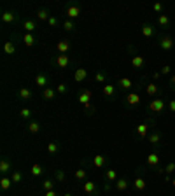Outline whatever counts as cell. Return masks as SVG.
<instances>
[{
	"instance_id": "obj_1",
	"label": "cell",
	"mask_w": 175,
	"mask_h": 196,
	"mask_svg": "<svg viewBox=\"0 0 175 196\" xmlns=\"http://www.w3.org/2000/svg\"><path fill=\"white\" fill-rule=\"evenodd\" d=\"M163 109H165V102L161 98H154L152 102L149 103V110L151 112H161Z\"/></svg>"
},
{
	"instance_id": "obj_2",
	"label": "cell",
	"mask_w": 175,
	"mask_h": 196,
	"mask_svg": "<svg viewBox=\"0 0 175 196\" xmlns=\"http://www.w3.org/2000/svg\"><path fill=\"white\" fill-rule=\"evenodd\" d=\"M159 46H161V49H165V51L172 49V47H173V40H172V37H163L161 42H159Z\"/></svg>"
},
{
	"instance_id": "obj_3",
	"label": "cell",
	"mask_w": 175,
	"mask_h": 196,
	"mask_svg": "<svg viewBox=\"0 0 175 196\" xmlns=\"http://www.w3.org/2000/svg\"><path fill=\"white\" fill-rule=\"evenodd\" d=\"M56 47H58V51H60V54H67V51L70 49V42L68 40H60L58 44H56Z\"/></svg>"
},
{
	"instance_id": "obj_4",
	"label": "cell",
	"mask_w": 175,
	"mask_h": 196,
	"mask_svg": "<svg viewBox=\"0 0 175 196\" xmlns=\"http://www.w3.org/2000/svg\"><path fill=\"white\" fill-rule=\"evenodd\" d=\"M89 98H91V91L89 89H84V91L79 93V102H81L82 105L89 103Z\"/></svg>"
},
{
	"instance_id": "obj_5",
	"label": "cell",
	"mask_w": 175,
	"mask_h": 196,
	"mask_svg": "<svg viewBox=\"0 0 175 196\" xmlns=\"http://www.w3.org/2000/svg\"><path fill=\"white\" fill-rule=\"evenodd\" d=\"M68 63H70V60H68V56H67V54H60L58 58H56V65H58V67H61V68H65Z\"/></svg>"
},
{
	"instance_id": "obj_6",
	"label": "cell",
	"mask_w": 175,
	"mask_h": 196,
	"mask_svg": "<svg viewBox=\"0 0 175 196\" xmlns=\"http://www.w3.org/2000/svg\"><path fill=\"white\" fill-rule=\"evenodd\" d=\"M79 14H81V9L77 5H70L68 9H67V16H68V18H77Z\"/></svg>"
},
{
	"instance_id": "obj_7",
	"label": "cell",
	"mask_w": 175,
	"mask_h": 196,
	"mask_svg": "<svg viewBox=\"0 0 175 196\" xmlns=\"http://www.w3.org/2000/svg\"><path fill=\"white\" fill-rule=\"evenodd\" d=\"M133 186H135L137 191H144V189H145V180H144L142 177H137V179L133 180Z\"/></svg>"
},
{
	"instance_id": "obj_8",
	"label": "cell",
	"mask_w": 175,
	"mask_h": 196,
	"mask_svg": "<svg viewBox=\"0 0 175 196\" xmlns=\"http://www.w3.org/2000/svg\"><path fill=\"white\" fill-rule=\"evenodd\" d=\"M86 75H88V72L84 68H77L75 70V75H74V79H75L77 82H81V81H84L86 79Z\"/></svg>"
},
{
	"instance_id": "obj_9",
	"label": "cell",
	"mask_w": 175,
	"mask_h": 196,
	"mask_svg": "<svg viewBox=\"0 0 175 196\" xmlns=\"http://www.w3.org/2000/svg\"><path fill=\"white\" fill-rule=\"evenodd\" d=\"M147 163H149L151 166H156V165L159 163V156H158V154H154V152H151L149 156H147Z\"/></svg>"
},
{
	"instance_id": "obj_10",
	"label": "cell",
	"mask_w": 175,
	"mask_h": 196,
	"mask_svg": "<svg viewBox=\"0 0 175 196\" xmlns=\"http://www.w3.org/2000/svg\"><path fill=\"white\" fill-rule=\"evenodd\" d=\"M131 65L135 67V68L144 67V56H133V58H131Z\"/></svg>"
},
{
	"instance_id": "obj_11",
	"label": "cell",
	"mask_w": 175,
	"mask_h": 196,
	"mask_svg": "<svg viewBox=\"0 0 175 196\" xmlns=\"http://www.w3.org/2000/svg\"><path fill=\"white\" fill-rule=\"evenodd\" d=\"M126 100H128V103L130 105H137L140 102V96L137 95V93H130V95L126 96Z\"/></svg>"
},
{
	"instance_id": "obj_12",
	"label": "cell",
	"mask_w": 175,
	"mask_h": 196,
	"mask_svg": "<svg viewBox=\"0 0 175 196\" xmlns=\"http://www.w3.org/2000/svg\"><path fill=\"white\" fill-rule=\"evenodd\" d=\"M93 165H95L96 168H102L105 165V158L102 156V154H96V156H95V159H93Z\"/></svg>"
},
{
	"instance_id": "obj_13",
	"label": "cell",
	"mask_w": 175,
	"mask_h": 196,
	"mask_svg": "<svg viewBox=\"0 0 175 196\" xmlns=\"http://www.w3.org/2000/svg\"><path fill=\"white\" fill-rule=\"evenodd\" d=\"M35 84L37 86H46L47 84V77L44 75V74H39V75L35 77Z\"/></svg>"
},
{
	"instance_id": "obj_14",
	"label": "cell",
	"mask_w": 175,
	"mask_h": 196,
	"mask_svg": "<svg viewBox=\"0 0 175 196\" xmlns=\"http://www.w3.org/2000/svg\"><path fill=\"white\" fill-rule=\"evenodd\" d=\"M147 130H149V126L147 124H138L137 126V135H138V137H145Z\"/></svg>"
},
{
	"instance_id": "obj_15",
	"label": "cell",
	"mask_w": 175,
	"mask_h": 196,
	"mask_svg": "<svg viewBox=\"0 0 175 196\" xmlns=\"http://www.w3.org/2000/svg\"><path fill=\"white\" fill-rule=\"evenodd\" d=\"M95 189H96L95 182H86V184H84V193H88V194L95 193Z\"/></svg>"
},
{
	"instance_id": "obj_16",
	"label": "cell",
	"mask_w": 175,
	"mask_h": 196,
	"mask_svg": "<svg viewBox=\"0 0 175 196\" xmlns=\"http://www.w3.org/2000/svg\"><path fill=\"white\" fill-rule=\"evenodd\" d=\"M54 96H56L54 89H51V88H46V89H44V98H46V100H53Z\"/></svg>"
},
{
	"instance_id": "obj_17",
	"label": "cell",
	"mask_w": 175,
	"mask_h": 196,
	"mask_svg": "<svg viewBox=\"0 0 175 196\" xmlns=\"http://www.w3.org/2000/svg\"><path fill=\"white\" fill-rule=\"evenodd\" d=\"M2 21H4V23H12V21H14V14L9 12V11L4 12V14H2Z\"/></svg>"
},
{
	"instance_id": "obj_18",
	"label": "cell",
	"mask_w": 175,
	"mask_h": 196,
	"mask_svg": "<svg viewBox=\"0 0 175 196\" xmlns=\"http://www.w3.org/2000/svg\"><path fill=\"white\" fill-rule=\"evenodd\" d=\"M103 95L105 96H112L114 95V86L112 84H105L103 86Z\"/></svg>"
},
{
	"instance_id": "obj_19",
	"label": "cell",
	"mask_w": 175,
	"mask_h": 196,
	"mask_svg": "<svg viewBox=\"0 0 175 196\" xmlns=\"http://www.w3.org/2000/svg\"><path fill=\"white\" fill-rule=\"evenodd\" d=\"M11 184H12V179L4 177V179L0 180V187H2V189H9V187H11Z\"/></svg>"
},
{
	"instance_id": "obj_20",
	"label": "cell",
	"mask_w": 175,
	"mask_h": 196,
	"mask_svg": "<svg viewBox=\"0 0 175 196\" xmlns=\"http://www.w3.org/2000/svg\"><path fill=\"white\" fill-rule=\"evenodd\" d=\"M23 42H25V46H33V35H30V33H25V37H23Z\"/></svg>"
},
{
	"instance_id": "obj_21",
	"label": "cell",
	"mask_w": 175,
	"mask_h": 196,
	"mask_svg": "<svg viewBox=\"0 0 175 196\" xmlns=\"http://www.w3.org/2000/svg\"><path fill=\"white\" fill-rule=\"evenodd\" d=\"M19 96L23 98V100H30L32 93H30V89H26V88H21V89H19Z\"/></svg>"
},
{
	"instance_id": "obj_22",
	"label": "cell",
	"mask_w": 175,
	"mask_h": 196,
	"mask_svg": "<svg viewBox=\"0 0 175 196\" xmlns=\"http://www.w3.org/2000/svg\"><path fill=\"white\" fill-rule=\"evenodd\" d=\"M145 91H147V95H151V96H152V95L158 93V86H156V84H147Z\"/></svg>"
},
{
	"instance_id": "obj_23",
	"label": "cell",
	"mask_w": 175,
	"mask_h": 196,
	"mask_svg": "<svg viewBox=\"0 0 175 196\" xmlns=\"http://www.w3.org/2000/svg\"><path fill=\"white\" fill-rule=\"evenodd\" d=\"M4 51H5L7 54H12L14 51H16V49H14V44L12 42H5V44H4Z\"/></svg>"
},
{
	"instance_id": "obj_24",
	"label": "cell",
	"mask_w": 175,
	"mask_h": 196,
	"mask_svg": "<svg viewBox=\"0 0 175 196\" xmlns=\"http://www.w3.org/2000/svg\"><path fill=\"white\" fill-rule=\"evenodd\" d=\"M9 170H11V163H9V161H0V172L5 173Z\"/></svg>"
},
{
	"instance_id": "obj_25",
	"label": "cell",
	"mask_w": 175,
	"mask_h": 196,
	"mask_svg": "<svg viewBox=\"0 0 175 196\" xmlns=\"http://www.w3.org/2000/svg\"><path fill=\"white\" fill-rule=\"evenodd\" d=\"M142 33L145 35V37H151V35L154 33V30L149 26V25H144V26H142Z\"/></svg>"
},
{
	"instance_id": "obj_26",
	"label": "cell",
	"mask_w": 175,
	"mask_h": 196,
	"mask_svg": "<svg viewBox=\"0 0 175 196\" xmlns=\"http://www.w3.org/2000/svg\"><path fill=\"white\" fill-rule=\"evenodd\" d=\"M119 84H121V88H126V89H128V88H131V81H130L128 77H123V79L119 81Z\"/></svg>"
},
{
	"instance_id": "obj_27",
	"label": "cell",
	"mask_w": 175,
	"mask_h": 196,
	"mask_svg": "<svg viewBox=\"0 0 175 196\" xmlns=\"http://www.w3.org/2000/svg\"><path fill=\"white\" fill-rule=\"evenodd\" d=\"M168 21H170V19H168V16H166V14H161L159 18H158V23H159L161 26H166V25H168Z\"/></svg>"
},
{
	"instance_id": "obj_28",
	"label": "cell",
	"mask_w": 175,
	"mask_h": 196,
	"mask_svg": "<svg viewBox=\"0 0 175 196\" xmlns=\"http://www.w3.org/2000/svg\"><path fill=\"white\" fill-rule=\"evenodd\" d=\"M30 172H32V175H35V177H37V175H40V173H42V166H40V165H33Z\"/></svg>"
},
{
	"instance_id": "obj_29",
	"label": "cell",
	"mask_w": 175,
	"mask_h": 196,
	"mask_svg": "<svg viewBox=\"0 0 175 196\" xmlns=\"http://www.w3.org/2000/svg\"><path fill=\"white\" fill-rule=\"evenodd\" d=\"M28 130H30L32 133H39L40 126H39V123H30V124H28Z\"/></svg>"
},
{
	"instance_id": "obj_30",
	"label": "cell",
	"mask_w": 175,
	"mask_h": 196,
	"mask_svg": "<svg viewBox=\"0 0 175 196\" xmlns=\"http://www.w3.org/2000/svg\"><path fill=\"white\" fill-rule=\"evenodd\" d=\"M159 133H151V137H149V142H151V144H158V142H159Z\"/></svg>"
},
{
	"instance_id": "obj_31",
	"label": "cell",
	"mask_w": 175,
	"mask_h": 196,
	"mask_svg": "<svg viewBox=\"0 0 175 196\" xmlns=\"http://www.w3.org/2000/svg\"><path fill=\"white\" fill-rule=\"evenodd\" d=\"M116 186H117L119 191H124V189L128 187V182H126L124 179H121V180H117V184H116Z\"/></svg>"
},
{
	"instance_id": "obj_32",
	"label": "cell",
	"mask_w": 175,
	"mask_h": 196,
	"mask_svg": "<svg viewBox=\"0 0 175 196\" xmlns=\"http://www.w3.org/2000/svg\"><path fill=\"white\" fill-rule=\"evenodd\" d=\"M25 30H26V32H33V30H35V23H33V21H25Z\"/></svg>"
},
{
	"instance_id": "obj_33",
	"label": "cell",
	"mask_w": 175,
	"mask_h": 196,
	"mask_svg": "<svg viewBox=\"0 0 175 196\" xmlns=\"http://www.w3.org/2000/svg\"><path fill=\"white\" fill-rule=\"evenodd\" d=\"M47 151L51 154H56V152H58V145H56L54 142H51V144H47Z\"/></svg>"
},
{
	"instance_id": "obj_34",
	"label": "cell",
	"mask_w": 175,
	"mask_h": 196,
	"mask_svg": "<svg viewBox=\"0 0 175 196\" xmlns=\"http://www.w3.org/2000/svg\"><path fill=\"white\" fill-rule=\"evenodd\" d=\"M75 177L79 179V180H82V179H86V172H84L82 168H79V170L75 172Z\"/></svg>"
},
{
	"instance_id": "obj_35",
	"label": "cell",
	"mask_w": 175,
	"mask_h": 196,
	"mask_svg": "<svg viewBox=\"0 0 175 196\" xmlns=\"http://www.w3.org/2000/svg\"><path fill=\"white\" fill-rule=\"evenodd\" d=\"M37 16H39V19H49V16H47V11H44V9H40V11L37 12Z\"/></svg>"
},
{
	"instance_id": "obj_36",
	"label": "cell",
	"mask_w": 175,
	"mask_h": 196,
	"mask_svg": "<svg viewBox=\"0 0 175 196\" xmlns=\"http://www.w3.org/2000/svg\"><path fill=\"white\" fill-rule=\"evenodd\" d=\"M53 184H54L53 180H44V189L46 191H53Z\"/></svg>"
},
{
	"instance_id": "obj_37",
	"label": "cell",
	"mask_w": 175,
	"mask_h": 196,
	"mask_svg": "<svg viewBox=\"0 0 175 196\" xmlns=\"http://www.w3.org/2000/svg\"><path fill=\"white\" fill-rule=\"evenodd\" d=\"M116 177H117V175H116L114 170H109V172H107V180H116Z\"/></svg>"
},
{
	"instance_id": "obj_38",
	"label": "cell",
	"mask_w": 175,
	"mask_h": 196,
	"mask_svg": "<svg viewBox=\"0 0 175 196\" xmlns=\"http://www.w3.org/2000/svg\"><path fill=\"white\" fill-rule=\"evenodd\" d=\"M30 114H32V112L28 110V109H21V112H19V116H21V117H25V119L30 117Z\"/></svg>"
},
{
	"instance_id": "obj_39",
	"label": "cell",
	"mask_w": 175,
	"mask_h": 196,
	"mask_svg": "<svg viewBox=\"0 0 175 196\" xmlns=\"http://www.w3.org/2000/svg\"><path fill=\"white\" fill-rule=\"evenodd\" d=\"M173 170H175V163H168L166 168H165V172H166V173H172Z\"/></svg>"
},
{
	"instance_id": "obj_40",
	"label": "cell",
	"mask_w": 175,
	"mask_h": 196,
	"mask_svg": "<svg viewBox=\"0 0 175 196\" xmlns=\"http://www.w3.org/2000/svg\"><path fill=\"white\" fill-rule=\"evenodd\" d=\"M21 180V173L19 172H14L12 173V182H19Z\"/></svg>"
},
{
	"instance_id": "obj_41",
	"label": "cell",
	"mask_w": 175,
	"mask_h": 196,
	"mask_svg": "<svg viewBox=\"0 0 175 196\" xmlns=\"http://www.w3.org/2000/svg\"><path fill=\"white\" fill-rule=\"evenodd\" d=\"M95 79H96L98 82H103V81H105V75L102 74V72H98L96 75H95Z\"/></svg>"
},
{
	"instance_id": "obj_42",
	"label": "cell",
	"mask_w": 175,
	"mask_h": 196,
	"mask_svg": "<svg viewBox=\"0 0 175 196\" xmlns=\"http://www.w3.org/2000/svg\"><path fill=\"white\" fill-rule=\"evenodd\" d=\"M63 26H65V30H74V23H72V21H65Z\"/></svg>"
},
{
	"instance_id": "obj_43",
	"label": "cell",
	"mask_w": 175,
	"mask_h": 196,
	"mask_svg": "<svg viewBox=\"0 0 175 196\" xmlns=\"http://www.w3.org/2000/svg\"><path fill=\"white\" fill-rule=\"evenodd\" d=\"M56 89H58V93H67V86H65V84H58Z\"/></svg>"
},
{
	"instance_id": "obj_44",
	"label": "cell",
	"mask_w": 175,
	"mask_h": 196,
	"mask_svg": "<svg viewBox=\"0 0 175 196\" xmlns=\"http://www.w3.org/2000/svg\"><path fill=\"white\" fill-rule=\"evenodd\" d=\"M152 9L156 11V12H161V11H163V5H161V4H154Z\"/></svg>"
},
{
	"instance_id": "obj_45",
	"label": "cell",
	"mask_w": 175,
	"mask_h": 196,
	"mask_svg": "<svg viewBox=\"0 0 175 196\" xmlns=\"http://www.w3.org/2000/svg\"><path fill=\"white\" fill-rule=\"evenodd\" d=\"M47 23H49V25H51V26H54V25H56V23H58V21H56V18H53V16H51V18H49V19H47Z\"/></svg>"
},
{
	"instance_id": "obj_46",
	"label": "cell",
	"mask_w": 175,
	"mask_h": 196,
	"mask_svg": "<svg viewBox=\"0 0 175 196\" xmlns=\"http://www.w3.org/2000/svg\"><path fill=\"white\" fill-rule=\"evenodd\" d=\"M161 74H170V67H168V65H165V67L161 68Z\"/></svg>"
},
{
	"instance_id": "obj_47",
	"label": "cell",
	"mask_w": 175,
	"mask_h": 196,
	"mask_svg": "<svg viewBox=\"0 0 175 196\" xmlns=\"http://www.w3.org/2000/svg\"><path fill=\"white\" fill-rule=\"evenodd\" d=\"M56 179H58V180H63V179H65V173H63V172H58V173H56Z\"/></svg>"
},
{
	"instance_id": "obj_48",
	"label": "cell",
	"mask_w": 175,
	"mask_h": 196,
	"mask_svg": "<svg viewBox=\"0 0 175 196\" xmlns=\"http://www.w3.org/2000/svg\"><path fill=\"white\" fill-rule=\"evenodd\" d=\"M168 107H170V110H172V112H175V100H172V102H170V105H168Z\"/></svg>"
},
{
	"instance_id": "obj_49",
	"label": "cell",
	"mask_w": 175,
	"mask_h": 196,
	"mask_svg": "<svg viewBox=\"0 0 175 196\" xmlns=\"http://www.w3.org/2000/svg\"><path fill=\"white\" fill-rule=\"evenodd\" d=\"M46 196H56V193H54V191H47V193H46Z\"/></svg>"
},
{
	"instance_id": "obj_50",
	"label": "cell",
	"mask_w": 175,
	"mask_h": 196,
	"mask_svg": "<svg viewBox=\"0 0 175 196\" xmlns=\"http://www.w3.org/2000/svg\"><path fill=\"white\" fill-rule=\"evenodd\" d=\"M172 84H175V75H173V77H172Z\"/></svg>"
},
{
	"instance_id": "obj_51",
	"label": "cell",
	"mask_w": 175,
	"mask_h": 196,
	"mask_svg": "<svg viewBox=\"0 0 175 196\" xmlns=\"http://www.w3.org/2000/svg\"><path fill=\"white\" fill-rule=\"evenodd\" d=\"M172 184H173V187H175V179H173V180H172Z\"/></svg>"
},
{
	"instance_id": "obj_52",
	"label": "cell",
	"mask_w": 175,
	"mask_h": 196,
	"mask_svg": "<svg viewBox=\"0 0 175 196\" xmlns=\"http://www.w3.org/2000/svg\"><path fill=\"white\" fill-rule=\"evenodd\" d=\"M65 196H72V194H68V193H67V194H65Z\"/></svg>"
}]
</instances>
